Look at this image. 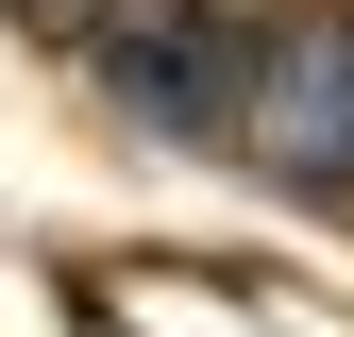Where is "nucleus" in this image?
<instances>
[{
    "label": "nucleus",
    "instance_id": "f257e3e1",
    "mask_svg": "<svg viewBox=\"0 0 354 337\" xmlns=\"http://www.w3.org/2000/svg\"><path fill=\"white\" fill-rule=\"evenodd\" d=\"M253 51H270V34L186 17V0H136V34H118V118H152V135H186V152H253Z\"/></svg>",
    "mask_w": 354,
    "mask_h": 337
},
{
    "label": "nucleus",
    "instance_id": "f03ea898",
    "mask_svg": "<svg viewBox=\"0 0 354 337\" xmlns=\"http://www.w3.org/2000/svg\"><path fill=\"white\" fill-rule=\"evenodd\" d=\"M253 168L354 186V17H287L253 51Z\"/></svg>",
    "mask_w": 354,
    "mask_h": 337
}]
</instances>
